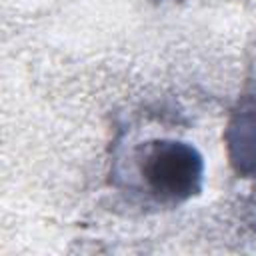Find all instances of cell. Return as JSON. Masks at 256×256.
<instances>
[{
  "mask_svg": "<svg viewBox=\"0 0 256 256\" xmlns=\"http://www.w3.org/2000/svg\"><path fill=\"white\" fill-rule=\"evenodd\" d=\"M140 172L158 198L178 202L198 190L202 160L192 146L162 140L152 142L142 150Z\"/></svg>",
  "mask_w": 256,
  "mask_h": 256,
  "instance_id": "cell-1",
  "label": "cell"
}]
</instances>
